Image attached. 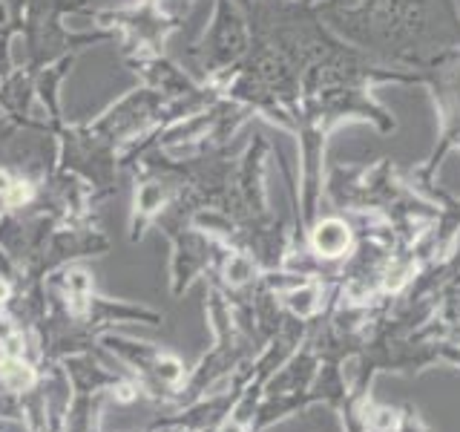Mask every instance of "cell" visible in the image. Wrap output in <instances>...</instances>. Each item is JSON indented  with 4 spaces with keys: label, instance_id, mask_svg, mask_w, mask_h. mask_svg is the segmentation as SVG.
<instances>
[{
    "label": "cell",
    "instance_id": "cell-1",
    "mask_svg": "<svg viewBox=\"0 0 460 432\" xmlns=\"http://www.w3.org/2000/svg\"><path fill=\"white\" fill-rule=\"evenodd\" d=\"M354 245V231L340 216L320 219L311 231V248L320 259H343Z\"/></svg>",
    "mask_w": 460,
    "mask_h": 432
},
{
    "label": "cell",
    "instance_id": "cell-2",
    "mask_svg": "<svg viewBox=\"0 0 460 432\" xmlns=\"http://www.w3.org/2000/svg\"><path fill=\"white\" fill-rule=\"evenodd\" d=\"M285 305L297 320H313L322 311V291L313 282H299L285 294Z\"/></svg>",
    "mask_w": 460,
    "mask_h": 432
},
{
    "label": "cell",
    "instance_id": "cell-3",
    "mask_svg": "<svg viewBox=\"0 0 460 432\" xmlns=\"http://www.w3.org/2000/svg\"><path fill=\"white\" fill-rule=\"evenodd\" d=\"M0 380H3L12 392H23L35 383V372L23 363L20 357H6L3 363H0Z\"/></svg>",
    "mask_w": 460,
    "mask_h": 432
},
{
    "label": "cell",
    "instance_id": "cell-4",
    "mask_svg": "<svg viewBox=\"0 0 460 432\" xmlns=\"http://www.w3.org/2000/svg\"><path fill=\"white\" fill-rule=\"evenodd\" d=\"M392 432H434L429 426V421L420 415V410L415 403H403L400 412H397V424Z\"/></svg>",
    "mask_w": 460,
    "mask_h": 432
},
{
    "label": "cell",
    "instance_id": "cell-5",
    "mask_svg": "<svg viewBox=\"0 0 460 432\" xmlns=\"http://www.w3.org/2000/svg\"><path fill=\"white\" fill-rule=\"evenodd\" d=\"M253 262L248 259V257H230V262H228V268H225V274H228V280L233 282V285H245L251 277H253Z\"/></svg>",
    "mask_w": 460,
    "mask_h": 432
},
{
    "label": "cell",
    "instance_id": "cell-6",
    "mask_svg": "<svg viewBox=\"0 0 460 432\" xmlns=\"http://www.w3.org/2000/svg\"><path fill=\"white\" fill-rule=\"evenodd\" d=\"M32 199V187L27 182H15L9 187V194H6V202L9 205H23V202H29Z\"/></svg>",
    "mask_w": 460,
    "mask_h": 432
},
{
    "label": "cell",
    "instance_id": "cell-7",
    "mask_svg": "<svg viewBox=\"0 0 460 432\" xmlns=\"http://www.w3.org/2000/svg\"><path fill=\"white\" fill-rule=\"evenodd\" d=\"M69 288L75 294H87L89 291V277L84 271H75V274H69Z\"/></svg>",
    "mask_w": 460,
    "mask_h": 432
},
{
    "label": "cell",
    "instance_id": "cell-8",
    "mask_svg": "<svg viewBox=\"0 0 460 432\" xmlns=\"http://www.w3.org/2000/svg\"><path fill=\"white\" fill-rule=\"evenodd\" d=\"M12 334H15V331H12V323H9L6 317H0V343H6Z\"/></svg>",
    "mask_w": 460,
    "mask_h": 432
},
{
    "label": "cell",
    "instance_id": "cell-9",
    "mask_svg": "<svg viewBox=\"0 0 460 432\" xmlns=\"http://www.w3.org/2000/svg\"><path fill=\"white\" fill-rule=\"evenodd\" d=\"M12 185H15V182H12V176H9L6 171H0V196H6Z\"/></svg>",
    "mask_w": 460,
    "mask_h": 432
},
{
    "label": "cell",
    "instance_id": "cell-10",
    "mask_svg": "<svg viewBox=\"0 0 460 432\" xmlns=\"http://www.w3.org/2000/svg\"><path fill=\"white\" fill-rule=\"evenodd\" d=\"M9 294H12L9 282H6V280H0V303H6V300H9Z\"/></svg>",
    "mask_w": 460,
    "mask_h": 432
}]
</instances>
